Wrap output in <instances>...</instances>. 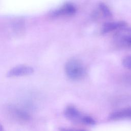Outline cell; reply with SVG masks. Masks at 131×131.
<instances>
[{
	"label": "cell",
	"mask_w": 131,
	"mask_h": 131,
	"mask_svg": "<svg viewBox=\"0 0 131 131\" xmlns=\"http://www.w3.org/2000/svg\"><path fill=\"white\" fill-rule=\"evenodd\" d=\"M123 64L126 68L131 70V56L128 55L123 58Z\"/></svg>",
	"instance_id": "9c48e42d"
},
{
	"label": "cell",
	"mask_w": 131,
	"mask_h": 131,
	"mask_svg": "<svg viewBox=\"0 0 131 131\" xmlns=\"http://www.w3.org/2000/svg\"><path fill=\"white\" fill-rule=\"evenodd\" d=\"M98 14L105 18H110L112 16V13L108 7L104 3H101L98 5Z\"/></svg>",
	"instance_id": "52a82bcc"
},
{
	"label": "cell",
	"mask_w": 131,
	"mask_h": 131,
	"mask_svg": "<svg viewBox=\"0 0 131 131\" xmlns=\"http://www.w3.org/2000/svg\"><path fill=\"white\" fill-rule=\"evenodd\" d=\"M64 114L67 118L75 122H82L83 123L84 118L85 115L82 113L75 106H68L64 111Z\"/></svg>",
	"instance_id": "7a4b0ae2"
},
{
	"label": "cell",
	"mask_w": 131,
	"mask_h": 131,
	"mask_svg": "<svg viewBox=\"0 0 131 131\" xmlns=\"http://www.w3.org/2000/svg\"><path fill=\"white\" fill-rule=\"evenodd\" d=\"M76 12L75 6L71 3H66L52 13L53 17L69 16L74 14Z\"/></svg>",
	"instance_id": "3957f363"
},
{
	"label": "cell",
	"mask_w": 131,
	"mask_h": 131,
	"mask_svg": "<svg viewBox=\"0 0 131 131\" xmlns=\"http://www.w3.org/2000/svg\"><path fill=\"white\" fill-rule=\"evenodd\" d=\"M95 120L90 116L85 115L83 120V123L88 125H93L95 124Z\"/></svg>",
	"instance_id": "30bf717a"
},
{
	"label": "cell",
	"mask_w": 131,
	"mask_h": 131,
	"mask_svg": "<svg viewBox=\"0 0 131 131\" xmlns=\"http://www.w3.org/2000/svg\"><path fill=\"white\" fill-rule=\"evenodd\" d=\"M0 131H5V129L3 127V126H2V125L0 123Z\"/></svg>",
	"instance_id": "4fadbf2b"
},
{
	"label": "cell",
	"mask_w": 131,
	"mask_h": 131,
	"mask_svg": "<svg viewBox=\"0 0 131 131\" xmlns=\"http://www.w3.org/2000/svg\"><path fill=\"white\" fill-rule=\"evenodd\" d=\"M34 72L33 68L27 66H19L11 69L7 73L8 77H18L32 74Z\"/></svg>",
	"instance_id": "277c9868"
},
{
	"label": "cell",
	"mask_w": 131,
	"mask_h": 131,
	"mask_svg": "<svg viewBox=\"0 0 131 131\" xmlns=\"http://www.w3.org/2000/svg\"><path fill=\"white\" fill-rule=\"evenodd\" d=\"M64 69L67 76L73 80H80L85 75V69L82 62L75 58L69 60L65 64Z\"/></svg>",
	"instance_id": "6da1fadb"
},
{
	"label": "cell",
	"mask_w": 131,
	"mask_h": 131,
	"mask_svg": "<svg viewBox=\"0 0 131 131\" xmlns=\"http://www.w3.org/2000/svg\"><path fill=\"white\" fill-rule=\"evenodd\" d=\"M59 131H85L84 130H75L70 128H67L64 127H61L59 129Z\"/></svg>",
	"instance_id": "8fae6325"
},
{
	"label": "cell",
	"mask_w": 131,
	"mask_h": 131,
	"mask_svg": "<svg viewBox=\"0 0 131 131\" xmlns=\"http://www.w3.org/2000/svg\"><path fill=\"white\" fill-rule=\"evenodd\" d=\"M108 118L112 120L121 119H131V107L124 108L112 112L109 116Z\"/></svg>",
	"instance_id": "5b68a950"
},
{
	"label": "cell",
	"mask_w": 131,
	"mask_h": 131,
	"mask_svg": "<svg viewBox=\"0 0 131 131\" xmlns=\"http://www.w3.org/2000/svg\"><path fill=\"white\" fill-rule=\"evenodd\" d=\"M122 43H124V44H126V45H128L129 46H131V37H128L126 39H125Z\"/></svg>",
	"instance_id": "7c38bea8"
},
{
	"label": "cell",
	"mask_w": 131,
	"mask_h": 131,
	"mask_svg": "<svg viewBox=\"0 0 131 131\" xmlns=\"http://www.w3.org/2000/svg\"><path fill=\"white\" fill-rule=\"evenodd\" d=\"M126 24L124 21H114L108 22L104 24L101 29V33L105 34L112 32L113 31H118V30L126 27Z\"/></svg>",
	"instance_id": "8992f818"
},
{
	"label": "cell",
	"mask_w": 131,
	"mask_h": 131,
	"mask_svg": "<svg viewBox=\"0 0 131 131\" xmlns=\"http://www.w3.org/2000/svg\"><path fill=\"white\" fill-rule=\"evenodd\" d=\"M16 113L19 119H21V120H23L24 121L28 120L29 119V115L24 111H22L21 110H17Z\"/></svg>",
	"instance_id": "ba28073f"
}]
</instances>
